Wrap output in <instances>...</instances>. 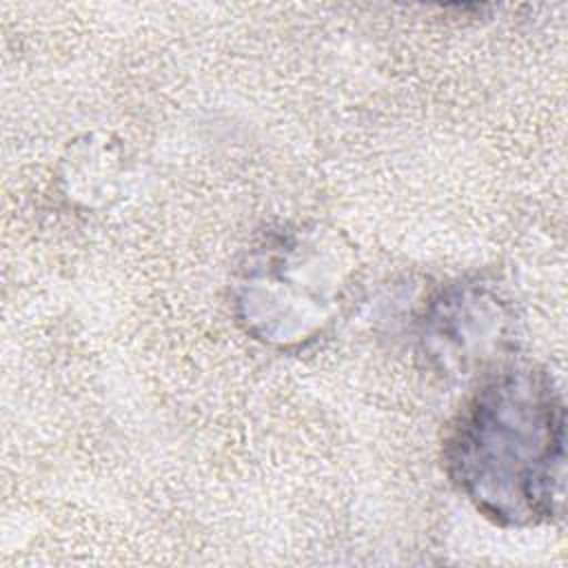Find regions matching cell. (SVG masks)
<instances>
[{"label":"cell","mask_w":568,"mask_h":568,"mask_svg":"<svg viewBox=\"0 0 568 568\" xmlns=\"http://www.w3.org/2000/svg\"><path fill=\"white\" fill-rule=\"evenodd\" d=\"M564 453V415L548 382L506 373L484 386L448 442L462 490L499 521H537L555 508Z\"/></svg>","instance_id":"6da1fadb"}]
</instances>
